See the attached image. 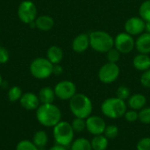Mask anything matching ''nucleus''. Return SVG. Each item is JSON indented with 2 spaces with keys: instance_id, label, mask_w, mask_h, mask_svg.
Instances as JSON below:
<instances>
[{
  "instance_id": "22",
  "label": "nucleus",
  "mask_w": 150,
  "mask_h": 150,
  "mask_svg": "<svg viewBox=\"0 0 150 150\" xmlns=\"http://www.w3.org/2000/svg\"><path fill=\"white\" fill-rule=\"evenodd\" d=\"M48 142V136L47 134L45 131L40 130L37 131L33 137V142L39 148V149H44Z\"/></svg>"
},
{
  "instance_id": "11",
  "label": "nucleus",
  "mask_w": 150,
  "mask_h": 150,
  "mask_svg": "<svg viewBox=\"0 0 150 150\" xmlns=\"http://www.w3.org/2000/svg\"><path fill=\"white\" fill-rule=\"evenodd\" d=\"M106 127L103 118L97 115H91L86 119V129L92 135L103 134Z\"/></svg>"
},
{
  "instance_id": "25",
  "label": "nucleus",
  "mask_w": 150,
  "mask_h": 150,
  "mask_svg": "<svg viewBox=\"0 0 150 150\" xmlns=\"http://www.w3.org/2000/svg\"><path fill=\"white\" fill-rule=\"evenodd\" d=\"M23 93L18 86H12L8 91V98L11 102H16L20 99Z\"/></svg>"
},
{
  "instance_id": "3",
  "label": "nucleus",
  "mask_w": 150,
  "mask_h": 150,
  "mask_svg": "<svg viewBox=\"0 0 150 150\" xmlns=\"http://www.w3.org/2000/svg\"><path fill=\"white\" fill-rule=\"evenodd\" d=\"M90 47L96 52L105 54L114 47V38L105 31H93L89 33Z\"/></svg>"
},
{
  "instance_id": "15",
  "label": "nucleus",
  "mask_w": 150,
  "mask_h": 150,
  "mask_svg": "<svg viewBox=\"0 0 150 150\" xmlns=\"http://www.w3.org/2000/svg\"><path fill=\"white\" fill-rule=\"evenodd\" d=\"M135 48L141 54H150V33H143L135 40Z\"/></svg>"
},
{
  "instance_id": "14",
  "label": "nucleus",
  "mask_w": 150,
  "mask_h": 150,
  "mask_svg": "<svg viewBox=\"0 0 150 150\" xmlns=\"http://www.w3.org/2000/svg\"><path fill=\"white\" fill-rule=\"evenodd\" d=\"M72 49L74 52L81 54L85 52L90 47V38L89 34L83 33L76 35L72 41Z\"/></svg>"
},
{
  "instance_id": "40",
  "label": "nucleus",
  "mask_w": 150,
  "mask_h": 150,
  "mask_svg": "<svg viewBox=\"0 0 150 150\" xmlns=\"http://www.w3.org/2000/svg\"><path fill=\"white\" fill-rule=\"evenodd\" d=\"M2 83H3V78H2V76L0 75V86L2 85Z\"/></svg>"
},
{
  "instance_id": "37",
  "label": "nucleus",
  "mask_w": 150,
  "mask_h": 150,
  "mask_svg": "<svg viewBox=\"0 0 150 150\" xmlns=\"http://www.w3.org/2000/svg\"><path fill=\"white\" fill-rule=\"evenodd\" d=\"M48 150H67L66 149V147L64 146H62V145H59V144H56L53 147H51Z\"/></svg>"
},
{
  "instance_id": "5",
  "label": "nucleus",
  "mask_w": 150,
  "mask_h": 150,
  "mask_svg": "<svg viewBox=\"0 0 150 150\" xmlns=\"http://www.w3.org/2000/svg\"><path fill=\"white\" fill-rule=\"evenodd\" d=\"M75 131L70 123L60 121L53 127V136L55 142L59 145L68 147L73 142Z\"/></svg>"
},
{
  "instance_id": "30",
  "label": "nucleus",
  "mask_w": 150,
  "mask_h": 150,
  "mask_svg": "<svg viewBox=\"0 0 150 150\" xmlns=\"http://www.w3.org/2000/svg\"><path fill=\"white\" fill-rule=\"evenodd\" d=\"M139 118L138 120L145 125L150 124V107H144L138 112Z\"/></svg>"
},
{
  "instance_id": "17",
  "label": "nucleus",
  "mask_w": 150,
  "mask_h": 150,
  "mask_svg": "<svg viewBox=\"0 0 150 150\" xmlns=\"http://www.w3.org/2000/svg\"><path fill=\"white\" fill-rule=\"evenodd\" d=\"M146 104H147V98L143 94L141 93L131 95L127 99V105L132 110H135V111L142 110V108L145 107Z\"/></svg>"
},
{
  "instance_id": "19",
  "label": "nucleus",
  "mask_w": 150,
  "mask_h": 150,
  "mask_svg": "<svg viewBox=\"0 0 150 150\" xmlns=\"http://www.w3.org/2000/svg\"><path fill=\"white\" fill-rule=\"evenodd\" d=\"M47 58L54 65L59 64L63 58V51L58 46H51L47 51Z\"/></svg>"
},
{
  "instance_id": "23",
  "label": "nucleus",
  "mask_w": 150,
  "mask_h": 150,
  "mask_svg": "<svg viewBox=\"0 0 150 150\" xmlns=\"http://www.w3.org/2000/svg\"><path fill=\"white\" fill-rule=\"evenodd\" d=\"M71 150H92L91 142L85 138H78L71 143Z\"/></svg>"
},
{
  "instance_id": "10",
  "label": "nucleus",
  "mask_w": 150,
  "mask_h": 150,
  "mask_svg": "<svg viewBox=\"0 0 150 150\" xmlns=\"http://www.w3.org/2000/svg\"><path fill=\"white\" fill-rule=\"evenodd\" d=\"M56 98L61 100H70L76 94V84L69 80L59 82L54 88Z\"/></svg>"
},
{
  "instance_id": "28",
  "label": "nucleus",
  "mask_w": 150,
  "mask_h": 150,
  "mask_svg": "<svg viewBox=\"0 0 150 150\" xmlns=\"http://www.w3.org/2000/svg\"><path fill=\"white\" fill-rule=\"evenodd\" d=\"M119 134V128L115 125H109L106 126L105 130L104 132V135L108 139V140H112L115 139Z\"/></svg>"
},
{
  "instance_id": "8",
  "label": "nucleus",
  "mask_w": 150,
  "mask_h": 150,
  "mask_svg": "<svg viewBox=\"0 0 150 150\" xmlns=\"http://www.w3.org/2000/svg\"><path fill=\"white\" fill-rule=\"evenodd\" d=\"M18 17L24 24H30L37 18V7L31 0L22 1L18 7Z\"/></svg>"
},
{
  "instance_id": "13",
  "label": "nucleus",
  "mask_w": 150,
  "mask_h": 150,
  "mask_svg": "<svg viewBox=\"0 0 150 150\" xmlns=\"http://www.w3.org/2000/svg\"><path fill=\"white\" fill-rule=\"evenodd\" d=\"M19 102H20L21 106L27 111L36 110L40 105V102L38 95L33 92L24 93L22 97L20 98Z\"/></svg>"
},
{
  "instance_id": "35",
  "label": "nucleus",
  "mask_w": 150,
  "mask_h": 150,
  "mask_svg": "<svg viewBox=\"0 0 150 150\" xmlns=\"http://www.w3.org/2000/svg\"><path fill=\"white\" fill-rule=\"evenodd\" d=\"M10 59V54L8 50L4 47H0V64H4L6 63Z\"/></svg>"
},
{
  "instance_id": "38",
  "label": "nucleus",
  "mask_w": 150,
  "mask_h": 150,
  "mask_svg": "<svg viewBox=\"0 0 150 150\" xmlns=\"http://www.w3.org/2000/svg\"><path fill=\"white\" fill-rule=\"evenodd\" d=\"M145 33H150V21L146 22L145 24Z\"/></svg>"
},
{
  "instance_id": "1",
  "label": "nucleus",
  "mask_w": 150,
  "mask_h": 150,
  "mask_svg": "<svg viewBox=\"0 0 150 150\" xmlns=\"http://www.w3.org/2000/svg\"><path fill=\"white\" fill-rule=\"evenodd\" d=\"M36 119L46 127H54L62 120V112L54 104H40L36 109Z\"/></svg>"
},
{
  "instance_id": "39",
  "label": "nucleus",
  "mask_w": 150,
  "mask_h": 150,
  "mask_svg": "<svg viewBox=\"0 0 150 150\" xmlns=\"http://www.w3.org/2000/svg\"><path fill=\"white\" fill-rule=\"evenodd\" d=\"M28 25L31 27V28H34V27H36V24H35V20L34 21H33V22H31L30 24H28Z\"/></svg>"
},
{
  "instance_id": "9",
  "label": "nucleus",
  "mask_w": 150,
  "mask_h": 150,
  "mask_svg": "<svg viewBox=\"0 0 150 150\" xmlns=\"http://www.w3.org/2000/svg\"><path fill=\"white\" fill-rule=\"evenodd\" d=\"M114 47L121 54H129L135 48V40L126 32L120 33L114 38Z\"/></svg>"
},
{
  "instance_id": "26",
  "label": "nucleus",
  "mask_w": 150,
  "mask_h": 150,
  "mask_svg": "<svg viewBox=\"0 0 150 150\" xmlns=\"http://www.w3.org/2000/svg\"><path fill=\"white\" fill-rule=\"evenodd\" d=\"M73 130L76 133H81L86 129V120L81 118H75L71 123Z\"/></svg>"
},
{
  "instance_id": "34",
  "label": "nucleus",
  "mask_w": 150,
  "mask_h": 150,
  "mask_svg": "<svg viewBox=\"0 0 150 150\" xmlns=\"http://www.w3.org/2000/svg\"><path fill=\"white\" fill-rule=\"evenodd\" d=\"M124 117H125V119H126L127 121H128V122H134V121H136V120H138L139 114H138L137 111L132 110V109H131V110H129V111L127 110V112H126Z\"/></svg>"
},
{
  "instance_id": "4",
  "label": "nucleus",
  "mask_w": 150,
  "mask_h": 150,
  "mask_svg": "<svg viewBox=\"0 0 150 150\" xmlns=\"http://www.w3.org/2000/svg\"><path fill=\"white\" fill-rule=\"evenodd\" d=\"M127 110V105L126 102L117 97L108 98L101 105L102 113L112 120H117L121 117H124Z\"/></svg>"
},
{
  "instance_id": "33",
  "label": "nucleus",
  "mask_w": 150,
  "mask_h": 150,
  "mask_svg": "<svg viewBox=\"0 0 150 150\" xmlns=\"http://www.w3.org/2000/svg\"><path fill=\"white\" fill-rule=\"evenodd\" d=\"M140 82L143 87L150 89V69L142 72L140 78Z\"/></svg>"
},
{
  "instance_id": "18",
  "label": "nucleus",
  "mask_w": 150,
  "mask_h": 150,
  "mask_svg": "<svg viewBox=\"0 0 150 150\" xmlns=\"http://www.w3.org/2000/svg\"><path fill=\"white\" fill-rule=\"evenodd\" d=\"M36 28L40 31L47 32L50 31L54 25V20L51 16L48 15H41L35 19Z\"/></svg>"
},
{
  "instance_id": "32",
  "label": "nucleus",
  "mask_w": 150,
  "mask_h": 150,
  "mask_svg": "<svg viewBox=\"0 0 150 150\" xmlns=\"http://www.w3.org/2000/svg\"><path fill=\"white\" fill-rule=\"evenodd\" d=\"M137 150H150V137H143L142 138L137 145H136Z\"/></svg>"
},
{
  "instance_id": "16",
  "label": "nucleus",
  "mask_w": 150,
  "mask_h": 150,
  "mask_svg": "<svg viewBox=\"0 0 150 150\" xmlns=\"http://www.w3.org/2000/svg\"><path fill=\"white\" fill-rule=\"evenodd\" d=\"M133 66L139 71H146L150 69V56L146 54L139 53L133 59Z\"/></svg>"
},
{
  "instance_id": "24",
  "label": "nucleus",
  "mask_w": 150,
  "mask_h": 150,
  "mask_svg": "<svg viewBox=\"0 0 150 150\" xmlns=\"http://www.w3.org/2000/svg\"><path fill=\"white\" fill-rule=\"evenodd\" d=\"M139 15L145 21H150V0H145L139 8Z\"/></svg>"
},
{
  "instance_id": "21",
  "label": "nucleus",
  "mask_w": 150,
  "mask_h": 150,
  "mask_svg": "<svg viewBox=\"0 0 150 150\" xmlns=\"http://www.w3.org/2000/svg\"><path fill=\"white\" fill-rule=\"evenodd\" d=\"M108 139L103 135H95L91 141L92 150H106L108 148Z\"/></svg>"
},
{
  "instance_id": "29",
  "label": "nucleus",
  "mask_w": 150,
  "mask_h": 150,
  "mask_svg": "<svg viewBox=\"0 0 150 150\" xmlns=\"http://www.w3.org/2000/svg\"><path fill=\"white\" fill-rule=\"evenodd\" d=\"M16 150H40V149L33 142L24 140L17 144Z\"/></svg>"
},
{
  "instance_id": "12",
  "label": "nucleus",
  "mask_w": 150,
  "mask_h": 150,
  "mask_svg": "<svg viewBox=\"0 0 150 150\" xmlns=\"http://www.w3.org/2000/svg\"><path fill=\"white\" fill-rule=\"evenodd\" d=\"M146 22L139 17H131L125 23V32L132 36H139L145 32Z\"/></svg>"
},
{
  "instance_id": "36",
  "label": "nucleus",
  "mask_w": 150,
  "mask_h": 150,
  "mask_svg": "<svg viewBox=\"0 0 150 150\" xmlns=\"http://www.w3.org/2000/svg\"><path fill=\"white\" fill-rule=\"evenodd\" d=\"M63 72V69L60 64H55L54 65V69H53V74L55 76H60L61 74H62Z\"/></svg>"
},
{
  "instance_id": "2",
  "label": "nucleus",
  "mask_w": 150,
  "mask_h": 150,
  "mask_svg": "<svg viewBox=\"0 0 150 150\" xmlns=\"http://www.w3.org/2000/svg\"><path fill=\"white\" fill-rule=\"evenodd\" d=\"M69 109L75 117L86 120L91 115L93 105L88 96L83 93H76L69 100Z\"/></svg>"
},
{
  "instance_id": "6",
  "label": "nucleus",
  "mask_w": 150,
  "mask_h": 150,
  "mask_svg": "<svg viewBox=\"0 0 150 150\" xmlns=\"http://www.w3.org/2000/svg\"><path fill=\"white\" fill-rule=\"evenodd\" d=\"M54 64L47 58L39 57L34 59L30 64L31 75L37 79H47L53 74Z\"/></svg>"
},
{
  "instance_id": "31",
  "label": "nucleus",
  "mask_w": 150,
  "mask_h": 150,
  "mask_svg": "<svg viewBox=\"0 0 150 150\" xmlns=\"http://www.w3.org/2000/svg\"><path fill=\"white\" fill-rule=\"evenodd\" d=\"M130 94H131L130 89L127 86H125V85L120 86L117 89V91H116V97L122 99V100H124V101L129 98V97L131 96Z\"/></svg>"
},
{
  "instance_id": "20",
  "label": "nucleus",
  "mask_w": 150,
  "mask_h": 150,
  "mask_svg": "<svg viewBox=\"0 0 150 150\" xmlns=\"http://www.w3.org/2000/svg\"><path fill=\"white\" fill-rule=\"evenodd\" d=\"M40 104H53L55 98L54 90L51 87H43L38 94Z\"/></svg>"
},
{
  "instance_id": "27",
  "label": "nucleus",
  "mask_w": 150,
  "mask_h": 150,
  "mask_svg": "<svg viewBox=\"0 0 150 150\" xmlns=\"http://www.w3.org/2000/svg\"><path fill=\"white\" fill-rule=\"evenodd\" d=\"M106 54V59L108 62H113V63H117L120 59V55L121 53L116 49L115 47H112V49H110Z\"/></svg>"
},
{
  "instance_id": "7",
  "label": "nucleus",
  "mask_w": 150,
  "mask_h": 150,
  "mask_svg": "<svg viewBox=\"0 0 150 150\" xmlns=\"http://www.w3.org/2000/svg\"><path fill=\"white\" fill-rule=\"evenodd\" d=\"M120 74V69L117 63L106 62L98 70V77L99 81L105 84H110L115 82Z\"/></svg>"
}]
</instances>
